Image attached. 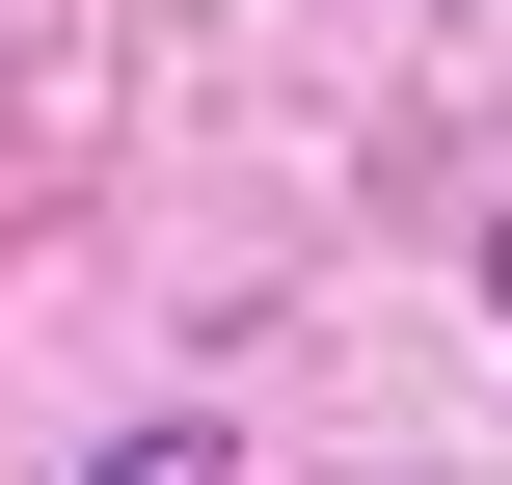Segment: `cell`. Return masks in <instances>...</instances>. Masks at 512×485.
Listing matches in <instances>:
<instances>
[{
  "label": "cell",
  "instance_id": "cell-1",
  "mask_svg": "<svg viewBox=\"0 0 512 485\" xmlns=\"http://www.w3.org/2000/svg\"><path fill=\"white\" fill-rule=\"evenodd\" d=\"M81 485H243V432H216V405H162V432H108Z\"/></svg>",
  "mask_w": 512,
  "mask_h": 485
},
{
  "label": "cell",
  "instance_id": "cell-2",
  "mask_svg": "<svg viewBox=\"0 0 512 485\" xmlns=\"http://www.w3.org/2000/svg\"><path fill=\"white\" fill-rule=\"evenodd\" d=\"M486 324H512V216H486Z\"/></svg>",
  "mask_w": 512,
  "mask_h": 485
}]
</instances>
